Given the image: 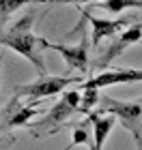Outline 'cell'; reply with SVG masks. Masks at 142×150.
Segmentation results:
<instances>
[{
  "instance_id": "cell-6",
  "label": "cell",
  "mask_w": 142,
  "mask_h": 150,
  "mask_svg": "<svg viewBox=\"0 0 142 150\" xmlns=\"http://www.w3.org/2000/svg\"><path fill=\"white\" fill-rule=\"evenodd\" d=\"M43 47H45V50H54L56 54H60L69 69H76L80 73H86V69H88V47H91V41L86 37L80 41V43H76V45L52 43V41L45 39Z\"/></svg>"
},
{
  "instance_id": "cell-7",
  "label": "cell",
  "mask_w": 142,
  "mask_h": 150,
  "mask_svg": "<svg viewBox=\"0 0 142 150\" xmlns=\"http://www.w3.org/2000/svg\"><path fill=\"white\" fill-rule=\"evenodd\" d=\"M142 81V69H114L95 75L88 81H80V88H108L116 84H138Z\"/></svg>"
},
{
  "instance_id": "cell-14",
  "label": "cell",
  "mask_w": 142,
  "mask_h": 150,
  "mask_svg": "<svg viewBox=\"0 0 142 150\" xmlns=\"http://www.w3.org/2000/svg\"><path fill=\"white\" fill-rule=\"evenodd\" d=\"M32 116H39V110L35 105H28V107H22L17 114H13L11 118H9V127H22V125H26Z\"/></svg>"
},
{
  "instance_id": "cell-4",
  "label": "cell",
  "mask_w": 142,
  "mask_h": 150,
  "mask_svg": "<svg viewBox=\"0 0 142 150\" xmlns=\"http://www.w3.org/2000/svg\"><path fill=\"white\" fill-rule=\"evenodd\" d=\"M80 107V90H63V97L58 99V103L50 110V114H47V118L41 120L37 125V131H47V135L54 133V129H56L58 125H63L65 120H69L73 114L78 112Z\"/></svg>"
},
{
  "instance_id": "cell-11",
  "label": "cell",
  "mask_w": 142,
  "mask_h": 150,
  "mask_svg": "<svg viewBox=\"0 0 142 150\" xmlns=\"http://www.w3.org/2000/svg\"><path fill=\"white\" fill-rule=\"evenodd\" d=\"M80 90L82 92H80V107H78V112L80 114H88L99 103V90L97 88H80Z\"/></svg>"
},
{
  "instance_id": "cell-15",
  "label": "cell",
  "mask_w": 142,
  "mask_h": 150,
  "mask_svg": "<svg viewBox=\"0 0 142 150\" xmlns=\"http://www.w3.org/2000/svg\"><path fill=\"white\" fill-rule=\"evenodd\" d=\"M41 4H86V2H97V0H35Z\"/></svg>"
},
{
  "instance_id": "cell-3",
  "label": "cell",
  "mask_w": 142,
  "mask_h": 150,
  "mask_svg": "<svg viewBox=\"0 0 142 150\" xmlns=\"http://www.w3.org/2000/svg\"><path fill=\"white\" fill-rule=\"evenodd\" d=\"M101 107L97 112L101 114H112L116 120L123 122L125 129H129L131 133L142 131V105L140 103H131V101H118L112 97H103L99 99Z\"/></svg>"
},
{
  "instance_id": "cell-8",
  "label": "cell",
  "mask_w": 142,
  "mask_h": 150,
  "mask_svg": "<svg viewBox=\"0 0 142 150\" xmlns=\"http://www.w3.org/2000/svg\"><path fill=\"white\" fill-rule=\"evenodd\" d=\"M84 19H88V22H91V28H93V30H91V32H93L91 43H93V45H99L103 39L114 37V35H118L121 30H125L127 26H131V19H129V17H121V19H101V17L91 15L88 9L84 11Z\"/></svg>"
},
{
  "instance_id": "cell-1",
  "label": "cell",
  "mask_w": 142,
  "mask_h": 150,
  "mask_svg": "<svg viewBox=\"0 0 142 150\" xmlns=\"http://www.w3.org/2000/svg\"><path fill=\"white\" fill-rule=\"evenodd\" d=\"M32 24H35V11H28L24 17H19L13 26L0 32V45L9 47V50L17 52L19 56L28 58L39 73H45V62H43V41L32 32Z\"/></svg>"
},
{
  "instance_id": "cell-16",
  "label": "cell",
  "mask_w": 142,
  "mask_h": 150,
  "mask_svg": "<svg viewBox=\"0 0 142 150\" xmlns=\"http://www.w3.org/2000/svg\"><path fill=\"white\" fill-rule=\"evenodd\" d=\"M133 139H136L138 150H142V131H136V133H133Z\"/></svg>"
},
{
  "instance_id": "cell-12",
  "label": "cell",
  "mask_w": 142,
  "mask_h": 150,
  "mask_svg": "<svg viewBox=\"0 0 142 150\" xmlns=\"http://www.w3.org/2000/svg\"><path fill=\"white\" fill-rule=\"evenodd\" d=\"M88 144H91V120L86 118L84 122H80V125L73 129V139L65 150H71L76 146H88Z\"/></svg>"
},
{
  "instance_id": "cell-20",
  "label": "cell",
  "mask_w": 142,
  "mask_h": 150,
  "mask_svg": "<svg viewBox=\"0 0 142 150\" xmlns=\"http://www.w3.org/2000/svg\"><path fill=\"white\" fill-rule=\"evenodd\" d=\"M140 43H142V39H140Z\"/></svg>"
},
{
  "instance_id": "cell-9",
  "label": "cell",
  "mask_w": 142,
  "mask_h": 150,
  "mask_svg": "<svg viewBox=\"0 0 142 150\" xmlns=\"http://www.w3.org/2000/svg\"><path fill=\"white\" fill-rule=\"evenodd\" d=\"M86 116H88V120H91V144H88V148L91 150H103V144H106V139H108V135H110L116 118H114L112 114L103 116L97 110L88 112Z\"/></svg>"
},
{
  "instance_id": "cell-19",
  "label": "cell",
  "mask_w": 142,
  "mask_h": 150,
  "mask_svg": "<svg viewBox=\"0 0 142 150\" xmlns=\"http://www.w3.org/2000/svg\"><path fill=\"white\" fill-rule=\"evenodd\" d=\"M0 62H2V56H0Z\"/></svg>"
},
{
  "instance_id": "cell-2",
  "label": "cell",
  "mask_w": 142,
  "mask_h": 150,
  "mask_svg": "<svg viewBox=\"0 0 142 150\" xmlns=\"http://www.w3.org/2000/svg\"><path fill=\"white\" fill-rule=\"evenodd\" d=\"M82 77H52V75H41L39 79L30 81V84L17 86L15 88V97H30V99H39L43 97H54V94H60L67 86L71 84H80Z\"/></svg>"
},
{
  "instance_id": "cell-18",
  "label": "cell",
  "mask_w": 142,
  "mask_h": 150,
  "mask_svg": "<svg viewBox=\"0 0 142 150\" xmlns=\"http://www.w3.org/2000/svg\"><path fill=\"white\" fill-rule=\"evenodd\" d=\"M138 103H140V105H142V99H140V101H138Z\"/></svg>"
},
{
  "instance_id": "cell-17",
  "label": "cell",
  "mask_w": 142,
  "mask_h": 150,
  "mask_svg": "<svg viewBox=\"0 0 142 150\" xmlns=\"http://www.w3.org/2000/svg\"><path fill=\"white\" fill-rule=\"evenodd\" d=\"M9 144H13V137H11V139H2V137H0V150H6V146H9Z\"/></svg>"
},
{
  "instance_id": "cell-13",
  "label": "cell",
  "mask_w": 142,
  "mask_h": 150,
  "mask_svg": "<svg viewBox=\"0 0 142 150\" xmlns=\"http://www.w3.org/2000/svg\"><path fill=\"white\" fill-rule=\"evenodd\" d=\"M30 2H35V0H0V26L6 24L11 13H15L17 9H22Z\"/></svg>"
},
{
  "instance_id": "cell-10",
  "label": "cell",
  "mask_w": 142,
  "mask_h": 150,
  "mask_svg": "<svg viewBox=\"0 0 142 150\" xmlns=\"http://www.w3.org/2000/svg\"><path fill=\"white\" fill-rule=\"evenodd\" d=\"M99 9L108 13H123L125 9H142V0H97L95 2Z\"/></svg>"
},
{
  "instance_id": "cell-5",
  "label": "cell",
  "mask_w": 142,
  "mask_h": 150,
  "mask_svg": "<svg viewBox=\"0 0 142 150\" xmlns=\"http://www.w3.org/2000/svg\"><path fill=\"white\" fill-rule=\"evenodd\" d=\"M112 39H114V41L106 47V52L101 54L97 60H95V67H97V69H106V67L110 64L112 60H116L121 54L127 50V47L140 43V39H142V24L127 26L125 30H121L118 35H114Z\"/></svg>"
}]
</instances>
